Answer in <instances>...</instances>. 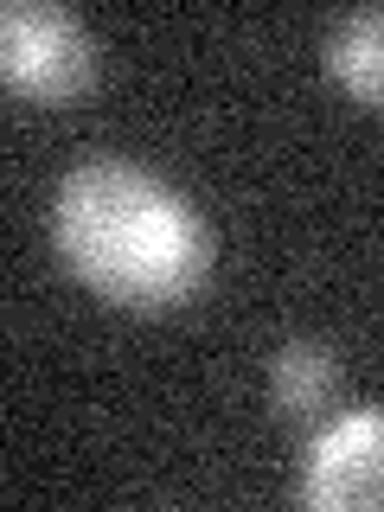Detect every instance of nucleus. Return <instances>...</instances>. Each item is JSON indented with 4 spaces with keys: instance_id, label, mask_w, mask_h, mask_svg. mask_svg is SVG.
Instances as JSON below:
<instances>
[{
    "instance_id": "nucleus-4",
    "label": "nucleus",
    "mask_w": 384,
    "mask_h": 512,
    "mask_svg": "<svg viewBox=\"0 0 384 512\" xmlns=\"http://www.w3.org/2000/svg\"><path fill=\"white\" fill-rule=\"evenodd\" d=\"M320 58H327V77L352 96V103L384 109V7L346 13V20L327 32Z\"/></svg>"
},
{
    "instance_id": "nucleus-3",
    "label": "nucleus",
    "mask_w": 384,
    "mask_h": 512,
    "mask_svg": "<svg viewBox=\"0 0 384 512\" xmlns=\"http://www.w3.org/2000/svg\"><path fill=\"white\" fill-rule=\"evenodd\" d=\"M295 500L314 512H384V410H346L320 429Z\"/></svg>"
},
{
    "instance_id": "nucleus-5",
    "label": "nucleus",
    "mask_w": 384,
    "mask_h": 512,
    "mask_svg": "<svg viewBox=\"0 0 384 512\" xmlns=\"http://www.w3.org/2000/svg\"><path fill=\"white\" fill-rule=\"evenodd\" d=\"M340 391V359L320 340H282L269 359V404L282 416H320Z\"/></svg>"
},
{
    "instance_id": "nucleus-1",
    "label": "nucleus",
    "mask_w": 384,
    "mask_h": 512,
    "mask_svg": "<svg viewBox=\"0 0 384 512\" xmlns=\"http://www.w3.org/2000/svg\"><path fill=\"white\" fill-rule=\"evenodd\" d=\"M58 256L122 308H173L212 276V231L135 160H84L58 180Z\"/></svg>"
},
{
    "instance_id": "nucleus-2",
    "label": "nucleus",
    "mask_w": 384,
    "mask_h": 512,
    "mask_svg": "<svg viewBox=\"0 0 384 512\" xmlns=\"http://www.w3.org/2000/svg\"><path fill=\"white\" fill-rule=\"evenodd\" d=\"M0 71L13 90L39 96V103H64L96 84V45L77 13L52 7V0H7L0 13Z\"/></svg>"
}]
</instances>
